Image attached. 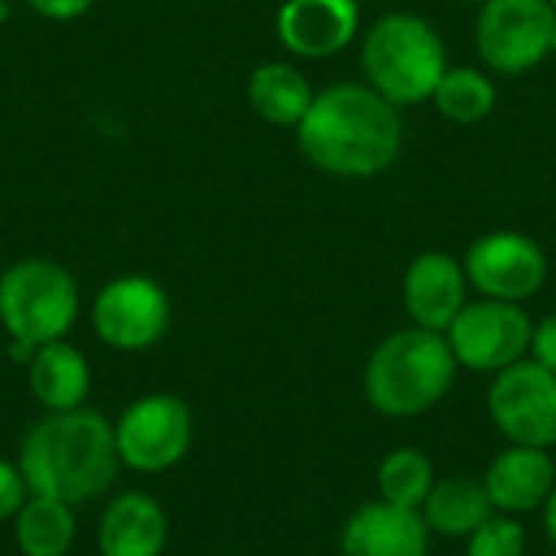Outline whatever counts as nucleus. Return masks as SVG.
Masks as SVG:
<instances>
[{"label":"nucleus","instance_id":"obj_1","mask_svg":"<svg viewBox=\"0 0 556 556\" xmlns=\"http://www.w3.org/2000/svg\"><path fill=\"white\" fill-rule=\"evenodd\" d=\"M296 143L303 156L329 176H378L401 153V108L381 98L368 81L329 85L313 98L306 117L296 124Z\"/></svg>","mask_w":556,"mask_h":556},{"label":"nucleus","instance_id":"obj_2","mask_svg":"<svg viewBox=\"0 0 556 556\" xmlns=\"http://www.w3.org/2000/svg\"><path fill=\"white\" fill-rule=\"evenodd\" d=\"M16 466L29 495L59 498L72 508L94 502L121 472L114 424L88 407L46 414L26 433Z\"/></svg>","mask_w":556,"mask_h":556},{"label":"nucleus","instance_id":"obj_3","mask_svg":"<svg viewBox=\"0 0 556 556\" xmlns=\"http://www.w3.org/2000/svg\"><path fill=\"white\" fill-rule=\"evenodd\" d=\"M459 362L443 332L420 326L397 329L365 362L362 391L375 414L410 420L433 410L456 384Z\"/></svg>","mask_w":556,"mask_h":556},{"label":"nucleus","instance_id":"obj_4","mask_svg":"<svg viewBox=\"0 0 556 556\" xmlns=\"http://www.w3.org/2000/svg\"><path fill=\"white\" fill-rule=\"evenodd\" d=\"M446 68L450 62L440 33L417 13H384L362 42L365 81L394 108L433 98Z\"/></svg>","mask_w":556,"mask_h":556},{"label":"nucleus","instance_id":"obj_5","mask_svg":"<svg viewBox=\"0 0 556 556\" xmlns=\"http://www.w3.org/2000/svg\"><path fill=\"white\" fill-rule=\"evenodd\" d=\"M78 319L75 277L46 257H29L0 274V326L10 339L46 345L65 339Z\"/></svg>","mask_w":556,"mask_h":556},{"label":"nucleus","instance_id":"obj_6","mask_svg":"<svg viewBox=\"0 0 556 556\" xmlns=\"http://www.w3.org/2000/svg\"><path fill=\"white\" fill-rule=\"evenodd\" d=\"M443 336L459 368L479 375H498L508 365L531 355L534 319L528 316L525 303L479 296L463 306V313L453 319V326Z\"/></svg>","mask_w":556,"mask_h":556},{"label":"nucleus","instance_id":"obj_7","mask_svg":"<svg viewBox=\"0 0 556 556\" xmlns=\"http://www.w3.org/2000/svg\"><path fill=\"white\" fill-rule=\"evenodd\" d=\"M192 410L176 394H143L114 424L121 466L156 476L179 466L192 446Z\"/></svg>","mask_w":556,"mask_h":556},{"label":"nucleus","instance_id":"obj_8","mask_svg":"<svg viewBox=\"0 0 556 556\" xmlns=\"http://www.w3.org/2000/svg\"><path fill=\"white\" fill-rule=\"evenodd\" d=\"M492 427L515 446H556V371L531 355L492 375L489 394Z\"/></svg>","mask_w":556,"mask_h":556},{"label":"nucleus","instance_id":"obj_9","mask_svg":"<svg viewBox=\"0 0 556 556\" xmlns=\"http://www.w3.org/2000/svg\"><path fill=\"white\" fill-rule=\"evenodd\" d=\"M556 10L551 0H485L476 23L482 62L498 75H521L551 55Z\"/></svg>","mask_w":556,"mask_h":556},{"label":"nucleus","instance_id":"obj_10","mask_svg":"<svg viewBox=\"0 0 556 556\" xmlns=\"http://www.w3.org/2000/svg\"><path fill=\"white\" fill-rule=\"evenodd\" d=\"M91 326L104 345L117 352H143L169 329V296L143 274L114 277L94 296Z\"/></svg>","mask_w":556,"mask_h":556},{"label":"nucleus","instance_id":"obj_11","mask_svg":"<svg viewBox=\"0 0 556 556\" xmlns=\"http://www.w3.org/2000/svg\"><path fill=\"white\" fill-rule=\"evenodd\" d=\"M466 277L479 296L525 303L547 280V254L525 231H489L466 251Z\"/></svg>","mask_w":556,"mask_h":556},{"label":"nucleus","instance_id":"obj_12","mask_svg":"<svg viewBox=\"0 0 556 556\" xmlns=\"http://www.w3.org/2000/svg\"><path fill=\"white\" fill-rule=\"evenodd\" d=\"M469 293V277L466 267L446 254V251H424L417 254L401 283L404 309L414 326L430 329V332H446L453 319L463 313Z\"/></svg>","mask_w":556,"mask_h":556},{"label":"nucleus","instance_id":"obj_13","mask_svg":"<svg viewBox=\"0 0 556 556\" xmlns=\"http://www.w3.org/2000/svg\"><path fill=\"white\" fill-rule=\"evenodd\" d=\"M430 528L420 511L397 508L381 498L358 505L342 531L339 554L342 556H430Z\"/></svg>","mask_w":556,"mask_h":556},{"label":"nucleus","instance_id":"obj_14","mask_svg":"<svg viewBox=\"0 0 556 556\" xmlns=\"http://www.w3.org/2000/svg\"><path fill=\"white\" fill-rule=\"evenodd\" d=\"M482 485L495 515L528 518L544 508L556 485V463L551 450L538 446H515L508 443L482 472Z\"/></svg>","mask_w":556,"mask_h":556},{"label":"nucleus","instance_id":"obj_15","mask_svg":"<svg viewBox=\"0 0 556 556\" xmlns=\"http://www.w3.org/2000/svg\"><path fill=\"white\" fill-rule=\"evenodd\" d=\"M358 26L362 10L355 0H287L277 10V36L300 59L339 55Z\"/></svg>","mask_w":556,"mask_h":556},{"label":"nucleus","instance_id":"obj_16","mask_svg":"<svg viewBox=\"0 0 556 556\" xmlns=\"http://www.w3.org/2000/svg\"><path fill=\"white\" fill-rule=\"evenodd\" d=\"M169 521L163 505L147 492L117 495L98 525L101 556H160L166 551Z\"/></svg>","mask_w":556,"mask_h":556},{"label":"nucleus","instance_id":"obj_17","mask_svg":"<svg viewBox=\"0 0 556 556\" xmlns=\"http://www.w3.org/2000/svg\"><path fill=\"white\" fill-rule=\"evenodd\" d=\"M26 368H29V391L46 414L85 407V397L91 391V368L75 345H68L65 339L46 342L36 349Z\"/></svg>","mask_w":556,"mask_h":556},{"label":"nucleus","instance_id":"obj_18","mask_svg":"<svg viewBox=\"0 0 556 556\" xmlns=\"http://www.w3.org/2000/svg\"><path fill=\"white\" fill-rule=\"evenodd\" d=\"M420 515L430 534L446 538V541H466L495 515V508L489 502L482 479L446 476V479H437L427 502L420 505Z\"/></svg>","mask_w":556,"mask_h":556},{"label":"nucleus","instance_id":"obj_19","mask_svg":"<svg viewBox=\"0 0 556 556\" xmlns=\"http://www.w3.org/2000/svg\"><path fill=\"white\" fill-rule=\"evenodd\" d=\"M313 98L316 91L309 88L306 75L290 62H264L248 78L251 108L267 124H277V127H296L306 117Z\"/></svg>","mask_w":556,"mask_h":556},{"label":"nucleus","instance_id":"obj_20","mask_svg":"<svg viewBox=\"0 0 556 556\" xmlns=\"http://www.w3.org/2000/svg\"><path fill=\"white\" fill-rule=\"evenodd\" d=\"M75 511L59 498L29 495L13 515V538L23 556H65L75 544Z\"/></svg>","mask_w":556,"mask_h":556},{"label":"nucleus","instance_id":"obj_21","mask_svg":"<svg viewBox=\"0 0 556 556\" xmlns=\"http://www.w3.org/2000/svg\"><path fill=\"white\" fill-rule=\"evenodd\" d=\"M375 482H378V498L381 502L420 511L430 489L437 485V469H433V463H430V456L424 450L397 446L378 463Z\"/></svg>","mask_w":556,"mask_h":556},{"label":"nucleus","instance_id":"obj_22","mask_svg":"<svg viewBox=\"0 0 556 556\" xmlns=\"http://www.w3.org/2000/svg\"><path fill=\"white\" fill-rule=\"evenodd\" d=\"M430 101L453 124H479L495 111L498 91L485 72L472 65H450Z\"/></svg>","mask_w":556,"mask_h":556},{"label":"nucleus","instance_id":"obj_23","mask_svg":"<svg viewBox=\"0 0 556 556\" xmlns=\"http://www.w3.org/2000/svg\"><path fill=\"white\" fill-rule=\"evenodd\" d=\"M528 528L521 518L492 515L476 534L466 538V556H525Z\"/></svg>","mask_w":556,"mask_h":556},{"label":"nucleus","instance_id":"obj_24","mask_svg":"<svg viewBox=\"0 0 556 556\" xmlns=\"http://www.w3.org/2000/svg\"><path fill=\"white\" fill-rule=\"evenodd\" d=\"M26 498H29V489H26L20 466L0 459V521H10L23 508Z\"/></svg>","mask_w":556,"mask_h":556},{"label":"nucleus","instance_id":"obj_25","mask_svg":"<svg viewBox=\"0 0 556 556\" xmlns=\"http://www.w3.org/2000/svg\"><path fill=\"white\" fill-rule=\"evenodd\" d=\"M531 358L541 362L544 368L556 371V309L547 313L541 323H534V336H531Z\"/></svg>","mask_w":556,"mask_h":556},{"label":"nucleus","instance_id":"obj_26","mask_svg":"<svg viewBox=\"0 0 556 556\" xmlns=\"http://www.w3.org/2000/svg\"><path fill=\"white\" fill-rule=\"evenodd\" d=\"M36 13L49 16V20H75L81 16L94 0H26Z\"/></svg>","mask_w":556,"mask_h":556},{"label":"nucleus","instance_id":"obj_27","mask_svg":"<svg viewBox=\"0 0 556 556\" xmlns=\"http://www.w3.org/2000/svg\"><path fill=\"white\" fill-rule=\"evenodd\" d=\"M541 521H544V534H547L551 547H556V485L554 492H551V498L541 508Z\"/></svg>","mask_w":556,"mask_h":556},{"label":"nucleus","instance_id":"obj_28","mask_svg":"<svg viewBox=\"0 0 556 556\" xmlns=\"http://www.w3.org/2000/svg\"><path fill=\"white\" fill-rule=\"evenodd\" d=\"M7 13H10V10H7V3H3V0H0V23H3V20H7Z\"/></svg>","mask_w":556,"mask_h":556},{"label":"nucleus","instance_id":"obj_29","mask_svg":"<svg viewBox=\"0 0 556 556\" xmlns=\"http://www.w3.org/2000/svg\"><path fill=\"white\" fill-rule=\"evenodd\" d=\"M551 52H556V23H554V33H551Z\"/></svg>","mask_w":556,"mask_h":556},{"label":"nucleus","instance_id":"obj_30","mask_svg":"<svg viewBox=\"0 0 556 556\" xmlns=\"http://www.w3.org/2000/svg\"><path fill=\"white\" fill-rule=\"evenodd\" d=\"M463 3H485V0H463Z\"/></svg>","mask_w":556,"mask_h":556},{"label":"nucleus","instance_id":"obj_31","mask_svg":"<svg viewBox=\"0 0 556 556\" xmlns=\"http://www.w3.org/2000/svg\"><path fill=\"white\" fill-rule=\"evenodd\" d=\"M551 7H554V10H556V0H551Z\"/></svg>","mask_w":556,"mask_h":556}]
</instances>
